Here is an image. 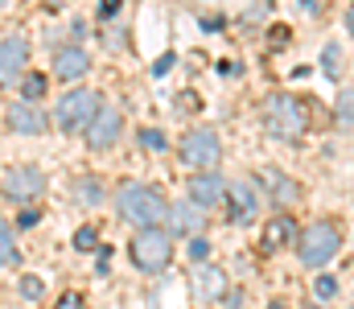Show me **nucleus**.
Here are the masks:
<instances>
[{
    "label": "nucleus",
    "mask_w": 354,
    "mask_h": 309,
    "mask_svg": "<svg viewBox=\"0 0 354 309\" xmlns=\"http://www.w3.org/2000/svg\"><path fill=\"white\" fill-rule=\"evenodd\" d=\"M115 203H120V214H124L132 227H161V223L169 218V203H165L153 186H140V182L120 186Z\"/></svg>",
    "instance_id": "obj_1"
},
{
    "label": "nucleus",
    "mask_w": 354,
    "mask_h": 309,
    "mask_svg": "<svg viewBox=\"0 0 354 309\" xmlns=\"http://www.w3.org/2000/svg\"><path fill=\"white\" fill-rule=\"evenodd\" d=\"M264 128L276 140H301L309 128V107L292 95H268L264 100Z\"/></svg>",
    "instance_id": "obj_2"
},
{
    "label": "nucleus",
    "mask_w": 354,
    "mask_h": 309,
    "mask_svg": "<svg viewBox=\"0 0 354 309\" xmlns=\"http://www.w3.org/2000/svg\"><path fill=\"white\" fill-rule=\"evenodd\" d=\"M301 260L309 264V268H326L338 252H342V231L330 223V218H317V223H309L305 227V235H301Z\"/></svg>",
    "instance_id": "obj_3"
},
{
    "label": "nucleus",
    "mask_w": 354,
    "mask_h": 309,
    "mask_svg": "<svg viewBox=\"0 0 354 309\" xmlns=\"http://www.w3.org/2000/svg\"><path fill=\"white\" fill-rule=\"evenodd\" d=\"M169 256H174L169 231H161V227H140V235L132 239V260H136V268L161 272V268L169 264Z\"/></svg>",
    "instance_id": "obj_4"
},
{
    "label": "nucleus",
    "mask_w": 354,
    "mask_h": 309,
    "mask_svg": "<svg viewBox=\"0 0 354 309\" xmlns=\"http://www.w3.org/2000/svg\"><path fill=\"white\" fill-rule=\"evenodd\" d=\"M177 157H181L189 169H214L218 157H223V144H218V136H214L210 128H194V132L181 136Z\"/></svg>",
    "instance_id": "obj_5"
},
{
    "label": "nucleus",
    "mask_w": 354,
    "mask_h": 309,
    "mask_svg": "<svg viewBox=\"0 0 354 309\" xmlns=\"http://www.w3.org/2000/svg\"><path fill=\"white\" fill-rule=\"evenodd\" d=\"M95 111H99V95L91 87H79V91H66L62 95L54 120H58L62 132H79V128H87L91 120H95Z\"/></svg>",
    "instance_id": "obj_6"
},
{
    "label": "nucleus",
    "mask_w": 354,
    "mask_h": 309,
    "mask_svg": "<svg viewBox=\"0 0 354 309\" xmlns=\"http://www.w3.org/2000/svg\"><path fill=\"white\" fill-rule=\"evenodd\" d=\"M0 190H4V198H12V203H37L41 194H46V174L37 169V165H12L8 174H4V182H0Z\"/></svg>",
    "instance_id": "obj_7"
},
{
    "label": "nucleus",
    "mask_w": 354,
    "mask_h": 309,
    "mask_svg": "<svg viewBox=\"0 0 354 309\" xmlns=\"http://www.w3.org/2000/svg\"><path fill=\"white\" fill-rule=\"evenodd\" d=\"M83 132H87L91 149H95V153H103V149H111V144L120 140V132H124V115H120L115 107H99V111H95V120H91Z\"/></svg>",
    "instance_id": "obj_8"
},
{
    "label": "nucleus",
    "mask_w": 354,
    "mask_h": 309,
    "mask_svg": "<svg viewBox=\"0 0 354 309\" xmlns=\"http://www.w3.org/2000/svg\"><path fill=\"white\" fill-rule=\"evenodd\" d=\"M29 62V41L25 37H4L0 41V87H17Z\"/></svg>",
    "instance_id": "obj_9"
},
{
    "label": "nucleus",
    "mask_w": 354,
    "mask_h": 309,
    "mask_svg": "<svg viewBox=\"0 0 354 309\" xmlns=\"http://www.w3.org/2000/svg\"><path fill=\"white\" fill-rule=\"evenodd\" d=\"M189 198L198 206H218V203H227V182L214 174V169H198V178L189 182Z\"/></svg>",
    "instance_id": "obj_10"
},
{
    "label": "nucleus",
    "mask_w": 354,
    "mask_h": 309,
    "mask_svg": "<svg viewBox=\"0 0 354 309\" xmlns=\"http://www.w3.org/2000/svg\"><path fill=\"white\" fill-rule=\"evenodd\" d=\"M194 293H198V301H223L227 297V272L214 268V264H198Z\"/></svg>",
    "instance_id": "obj_11"
},
{
    "label": "nucleus",
    "mask_w": 354,
    "mask_h": 309,
    "mask_svg": "<svg viewBox=\"0 0 354 309\" xmlns=\"http://www.w3.org/2000/svg\"><path fill=\"white\" fill-rule=\"evenodd\" d=\"M256 178L268 186V198H272V203H280V206L301 203V186H297L288 174H280V169H260Z\"/></svg>",
    "instance_id": "obj_12"
},
{
    "label": "nucleus",
    "mask_w": 354,
    "mask_h": 309,
    "mask_svg": "<svg viewBox=\"0 0 354 309\" xmlns=\"http://www.w3.org/2000/svg\"><path fill=\"white\" fill-rule=\"evenodd\" d=\"M227 203H231V223H243V227L256 223V206L260 203H256V190L248 182H235V186L227 182Z\"/></svg>",
    "instance_id": "obj_13"
},
{
    "label": "nucleus",
    "mask_w": 354,
    "mask_h": 309,
    "mask_svg": "<svg viewBox=\"0 0 354 309\" xmlns=\"http://www.w3.org/2000/svg\"><path fill=\"white\" fill-rule=\"evenodd\" d=\"M8 128L21 136H41L46 132V111H37L33 103H12L8 107Z\"/></svg>",
    "instance_id": "obj_14"
},
{
    "label": "nucleus",
    "mask_w": 354,
    "mask_h": 309,
    "mask_svg": "<svg viewBox=\"0 0 354 309\" xmlns=\"http://www.w3.org/2000/svg\"><path fill=\"white\" fill-rule=\"evenodd\" d=\"M54 71H58V79H66V83H75V79H83L91 71V54L83 46H66V50H58V58H54Z\"/></svg>",
    "instance_id": "obj_15"
},
{
    "label": "nucleus",
    "mask_w": 354,
    "mask_h": 309,
    "mask_svg": "<svg viewBox=\"0 0 354 309\" xmlns=\"http://www.w3.org/2000/svg\"><path fill=\"white\" fill-rule=\"evenodd\" d=\"M202 210L206 206H198V203H181V206H169V223L177 227V235H198L202 231Z\"/></svg>",
    "instance_id": "obj_16"
},
{
    "label": "nucleus",
    "mask_w": 354,
    "mask_h": 309,
    "mask_svg": "<svg viewBox=\"0 0 354 309\" xmlns=\"http://www.w3.org/2000/svg\"><path fill=\"white\" fill-rule=\"evenodd\" d=\"M288 239H292V218H272L268 231H264V247L276 252V247H284Z\"/></svg>",
    "instance_id": "obj_17"
},
{
    "label": "nucleus",
    "mask_w": 354,
    "mask_h": 309,
    "mask_svg": "<svg viewBox=\"0 0 354 309\" xmlns=\"http://www.w3.org/2000/svg\"><path fill=\"white\" fill-rule=\"evenodd\" d=\"M75 203L99 206L103 203V182H99V178H79V182H75Z\"/></svg>",
    "instance_id": "obj_18"
},
{
    "label": "nucleus",
    "mask_w": 354,
    "mask_h": 309,
    "mask_svg": "<svg viewBox=\"0 0 354 309\" xmlns=\"http://www.w3.org/2000/svg\"><path fill=\"white\" fill-rule=\"evenodd\" d=\"M41 95H46V75H25V79H21V100L37 103Z\"/></svg>",
    "instance_id": "obj_19"
},
{
    "label": "nucleus",
    "mask_w": 354,
    "mask_h": 309,
    "mask_svg": "<svg viewBox=\"0 0 354 309\" xmlns=\"http://www.w3.org/2000/svg\"><path fill=\"white\" fill-rule=\"evenodd\" d=\"M0 264H17V247H12V231L0 218Z\"/></svg>",
    "instance_id": "obj_20"
},
{
    "label": "nucleus",
    "mask_w": 354,
    "mask_h": 309,
    "mask_svg": "<svg viewBox=\"0 0 354 309\" xmlns=\"http://www.w3.org/2000/svg\"><path fill=\"white\" fill-rule=\"evenodd\" d=\"M338 120H342L346 128L354 124V87H346V91L338 95Z\"/></svg>",
    "instance_id": "obj_21"
},
{
    "label": "nucleus",
    "mask_w": 354,
    "mask_h": 309,
    "mask_svg": "<svg viewBox=\"0 0 354 309\" xmlns=\"http://www.w3.org/2000/svg\"><path fill=\"white\" fill-rule=\"evenodd\" d=\"M75 247H79V252H99V235H95V227H83V231L75 235Z\"/></svg>",
    "instance_id": "obj_22"
},
{
    "label": "nucleus",
    "mask_w": 354,
    "mask_h": 309,
    "mask_svg": "<svg viewBox=\"0 0 354 309\" xmlns=\"http://www.w3.org/2000/svg\"><path fill=\"white\" fill-rule=\"evenodd\" d=\"M46 293V285L37 281V277H21V297H29V301H37Z\"/></svg>",
    "instance_id": "obj_23"
},
{
    "label": "nucleus",
    "mask_w": 354,
    "mask_h": 309,
    "mask_svg": "<svg viewBox=\"0 0 354 309\" xmlns=\"http://www.w3.org/2000/svg\"><path fill=\"white\" fill-rule=\"evenodd\" d=\"M313 293H317L322 301H330V297L338 293V281H334V277H317V281H313Z\"/></svg>",
    "instance_id": "obj_24"
},
{
    "label": "nucleus",
    "mask_w": 354,
    "mask_h": 309,
    "mask_svg": "<svg viewBox=\"0 0 354 309\" xmlns=\"http://www.w3.org/2000/svg\"><path fill=\"white\" fill-rule=\"evenodd\" d=\"M338 54H342V46H326L322 66H326V75H330V79H338Z\"/></svg>",
    "instance_id": "obj_25"
},
{
    "label": "nucleus",
    "mask_w": 354,
    "mask_h": 309,
    "mask_svg": "<svg viewBox=\"0 0 354 309\" xmlns=\"http://www.w3.org/2000/svg\"><path fill=\"white\" fill-rule=\"evenodd\" d=\"M206 256H210V243H206L202 235H194V243H189V260H194V264H206Z\"/></svg>",
    "instance_id": "obj_26"
},
{
    "label": "nucleus",
    "mask_w": 354,
    "mask_h": 309,
    "mask_svg": "<svg viewBox=\"0 0 354 309\" xmlns=\"http://www.w3.org/2000/svg\"><path fill=\"white\" fill-rule=\"evenodd\" d=\"M140 144H149V149H165V132L149 128V132H140Z\"/></svg>",
    "instance_id": "obj_27"
},
{
    "label": "nucleus",
    "mask_w": 354,
    "mask_h": 309,
    "mask_svg": "<svg viewBox=\"0 0 354 309\" xmlns=\"http://www.w3.org/2000/svg\"><path fill=\"white\" fill-rule=\"evenodd\" d=\"M54 309H83V297H79V293H62Z\"/></svg>",
    "instance_id": "obj_28"
},
{
    "label": "nucleus",
    "mask_w": 354,
    "mask_h": 309,
    "mask_svg": "<svg viewBox=\"0 0 354 309\" xmlns=\"http://www.w3.org/2000/svg\"><path fill=\"white\" fill-rule=\"evenodd\" d=\"M99 12H103V17H107V21H111V17H115V12H120V0H103V4H99Z\"/></svg>",
    "instance_id": "obj_29"
},
{
    "label": "nucleus",
    "mask_w": 354,
    "mask_h": 309,
    "mask_svg": "<svg viewBox=\"0 0 354 309\" xmlns=\"http://www.w3.org/2000/svg\"><path fill=\"white\" fill-rule=\"evenodd\" d=\"M37 218H41V214H37V210H25V214H21V227H33V223H37Z\"/></svg>",
    "instance_id": "obj_30"
},
{
    "label": "nucleus",
    "mask_w": 354,
    "mask_h": 309,
    "mask_svg": "<svg viewBox=\"0 0 354 309\" xmlns=\"http://www.w3.org/2000/svg\"><path fill=\"white\" fill-rule=\"evenodd\" d=\"M12 4H17V0H0V8H12Z\"/></svg>",
    "instance_id": "obj_31"
},
{
    "label": "nucleus",
    "mask_w": 354,
    "mask_h": 309,
    "mask_svg": "<svg viewBox=\"0 0 354 309\" xmlns=\"http://www.w3.org/2000/svg\"><path fill=\"white\" fill-rule=\"evenodd\" d=\"M268 309H284V306H280V301H276V306H268Z\"/></svg>",
    "instance_id": "obj_32"
},
{
    "label": "nucleus",
    "mask_w": 354,
    "mask_h": 309,
    "mask_svg": "<svg viewBox=\"0 0 354 309\" xmlns=\"http://www.w3.org/2000/svg\"><path fill=\"white\" fill-rule=\"evenodd\" d=\"M305 309H317V306H305Z\"/></svg>",
    "instance_id": "obj_33"
}]
</instances>
